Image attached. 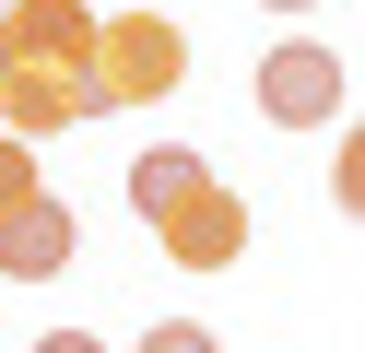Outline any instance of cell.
Instances as JSON below:
<instances>
[{"label": "cell", "instance_id": "4fadbf2b", "mask_svg": "<svg viewBox=\"0 0 365 353\" xmlns=\"http://www.w3.org/2000/svg\"><path fill=\"white\" fill-rule=\"evenodd\" d=\"M0 12H12V0H0Z\"/></svg>", "mask_w": 365, "mask_h": 353}, {"label": "cell", "instance_id": "9c48e42d", "mask_svg": "<svg viewBox=\"0 0 365 353\" xmlns=\"http://www.w3.org/2000/svg\"><path fill=\"white\" fill-rule=\"evenodd\" d=\"M330 200H341V212L365 224V118L341 130V153H330Z\"/></svg>", "mask_w": 365, "mask_h": 353}, {"label": "cell", "instance_id": "8fae6325", "mask_svg": "<svg viewBox=\"0 0 365 353\" xmlns=\"http://www.w3.org/2000/svg\"><path fill=\"white\" fill-rule=\"evenodd\" d=\"M36 353H106V342H95V329H48Z\"/></svg>", "mask_w": 365, "mask_h": 353}, {"label": "cell", "instance_id": "277c9868", "mask_svg": "<svg viewBox=\"0 0 365 353\" xmlns=\"http://www.w3.org/2000/svg\"><path fill=\"white\" fill-rule=\"evenodd\" d=\"M153 247H165L177 271H236V259H247V200H236L224 177H212V188H189V200L153 224Z\"/></svg>", "mask_w": 365, "mask_h": 353}, {"label": "cell", "instance_id": "7c38bea8", "mask_svg": "<svg viewBox=\"0 0 365 353\" xmlns=\"http://www.w3.org/2000/svg\"><path fill=\"white\" fill-rule=\"evenodd\" d=\"M259 12H318V0H259Z\"/></svg>", "mask_w": 365, "mask_h": 353}, {"label": "cell", "instance_id": "8992f818", "mask_svg": "<svg viewBox=\"0 0 365 353\" xmlns=\"http://www.w3.org/2000/svg\"><path fill=\"white\" fill-rule=\"evenodd\" d=\"M0 47H12V59H59V47H95V12H83V0H12V12H0Z\"/></svg>", "mask_w": 365, "mask_h": 353}, {"label": "cell", "instance_id": "5b68a950", "mask_svg": "<svg viewBox=\"0 0 365 353\" xmlns=\"http://www.w3.org/2000/svg\"><path fill=\"white\" fill-rule=\"evenodd\" d=\"M71 259H83V212L59 200V188H36L24 212H0V271L12 282H59Z\"/></svg>", "mask_w": 365, "mask_h": 353}, {"label": "cell", "instance_id": "3957f363", "mask_svg": "<svg viewBox=\"0 0 365 353\" xmlns=\"http://www.w3.org/2000/svg\"><path fill=\"white\" fill-rule=\"evenodd\" d=\"M259 118H271V130H330V118H341V59L318 36L271 47V59H259Z\"/></svg>", "mask_w": 365, "mask_h": 353}, {"label": "cell", "instance_id": "5bb4252c", "mask_svg": "<svg viewBox=\"0 0 365 353\" xmlns=\"http://www.w3.org/2000/svg\"><path fill=\"white\" fill-rule=\"evenodd\" d=\"M0 59H12V47H0Z\"/></svg>", "mask_w": 365, "mask_h": 353}, {"label": "cell", "instance_id": "6da1fadb", "mask_svg": "<svg viewBox=\"0 0 365 353\" xmlns=\"http://www.w3.org/2000/svg\"><path fill=\"white\" fill-rule=\"evenodd\" d=\"M95 118H106V71H95V47H59V59H0V130L48 141V130H95Z\"/></svg>", "mask_w": 365, "mask_h": 353}, {"label": "cell", "instance_id": "30bf717a", "mask_svg": "<svg viewBox=\"0 0 365 353\" xmlns=\"http://www.w3.org/2000/svg\"><path fill=\"white\" fill-rule=\"evenodd\" d=\"M142 353H224V342H212L200 318H165V329H142Z\"/></svg>", "mask_w": 365, "mask_h": 353}, {"label": "cell", "instance_id": "ba28073f", "mask_svg": "<svg viewBox=\"0 0 365 353\" xmlns=\"http://www.w3.org/2000/svg\"><path fill=\"white\" fill-rule=\"evenodd\" d=\"M36 188H48V177H36V141H24V130H0V212H24Z\"/></svg>", "mask_w": 365, "mask_h": 353}, {"label": "cell", "instance_id": "52a82bcc", "mask_svg": "<svg viewBox=\"0 0 365 353\" xmlns=\"http://www.w3.org/2000/svg\"><path fill=\"white\" fill-rule=\"evenodd\" d=\"M189 188H212V165H200L189 141H153V153H130V212H142V224H165Z\"/></svg>", "mask_w": 365, "mask_h": 353}, {"label": "cell", "instance_id": "7a4b0ae2", "mask_svg": "<svg viewBox=\"0 0 365 353\" xmlns=\"http://www.w3.org/2000/svg\"><path fill=\"white\" fill-rule=\"evenodd\" d=\"M95 71H106V106H165V94L189 83L177 12H106L95 24Z\"/></svg>", "mask_w": 365, "mask_h": 353}]
</instances>
